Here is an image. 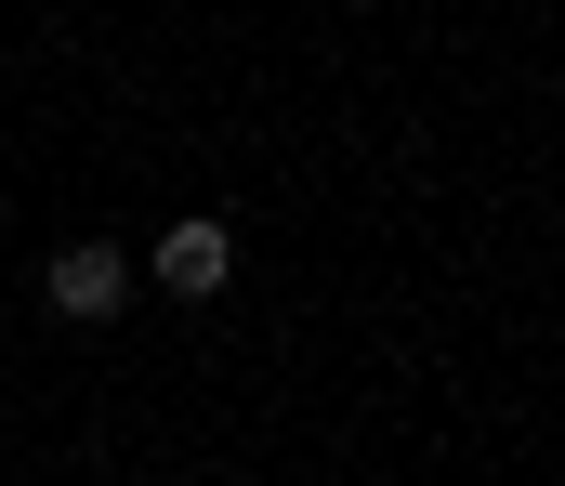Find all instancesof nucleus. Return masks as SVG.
<instances>
[{
	"mask_svg": "<svg viewBox=\"0 0 565 486\" xmlns=\"http://www.w3.org/2000/svg\"><path fill=\"white\" fill-rule=\"evenodd\" d=\"M132 303V263L106 250V237H79L66 263H53V316H119Z\"/></svg>",
	"mask_w": 565,
	"mask_h": 486,
	"instance_id": "obj_1",
	"label": "nucleus"
},
{
	"mask_svg": "<svg viewBox=\"0 0 565 486\" xmlns=\"http://www.w3.org/2000/svg\"><path fill=\"white\" fill-rule=\"evenodd\" d=\"M224 263H237V250H224V224H171V237H158V277H171L184 303H211V290H224Z\"/></svg>",
	"mask_w": 565,
	"mask_h": 486,
	"instance_id": "obj_2",
	"label": "nucleus"
}]
</instances>
